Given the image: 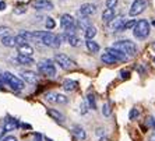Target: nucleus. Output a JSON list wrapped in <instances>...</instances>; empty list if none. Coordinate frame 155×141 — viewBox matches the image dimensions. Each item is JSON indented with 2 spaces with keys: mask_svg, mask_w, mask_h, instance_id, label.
<instances>
[{
  "mask_svg": "<svg viewBox=\"0 0 155 141\" xmlns=\"http://www.w3.org/2000/svg\"><path fill=\"white\" fill-rule=\"evenodd\" d=\"M27 13V6H18V7L14 8V14L15 15H21Z\"/></svg>",
  "mask_w": 155,
  "mask_h": 141,
  "instance_id": "35",
  "label": "nucleus"
},
{
  "mask_svg": "<svg viewBox=\"0 0 155 141\" xmlns=\"http://www.w3.org/2000/svg\"><path fill=\"white\" fill-rule=\"evenodd\" d=\"M115 18V10H112V8H106V10H104V13H102V22H110Z\"/></svg>",
  "mask_w": 155,
  "mask_h": 141,
  "instance_id": "20",
  "label": "nucleus"
},
{
  "mask_svg": "<svg viewBox=\"0 0 155 141\" xmlns=\"http://www.w3.org/2000/svg\"><path fill=\"white\" fill-rule=\"evenodd\" d=\"M85 45H87V49L91 52V53H98L99 52V45L95 42V41H87L85 42Z\"/></svg>",
  "mask_w": 155,
  "mask_h": 141,
  "instance_id": "24",
  "label": "nucleus"
},
{
  "mask_svg": "<svg viewBox=\"0 0 155 141\" xmlns=\"http://www.w3.org/2000/svg\"><path fill=\"white\" fill-rule=\"evenodd\" d=\"M138 116H140V110H138L137 108L130 109V113H129V119L130 120H136Z\"/></svg>",
  "mask_w": 155,
  "mask_h": 141,
  "instance_id": "32",
  "label": "nucleus"
},
{
  "mask_svg": "<svg viewBox=\"0 0 155 141\" xmlns=\"http://www.w3.org/2000/svg\"><path fill=\"white\" fill-rule=\"evenodd\" d=\"M4 8H6V3H4L3 0H2V2H0V11H3Z\"/></svg>",
  "mask_w": 155,
  "mask_h": 141,
  "instance_id": "42",
  "label": "nucleus"
},
{
  "mask_svg": "<svg viewBox=\"0 0 155 141\" xmlns=\"http://www.w3.org/2000/svg\"><path fill=\"white\" fill-rule=\"evenodd\" d=\"M113 48L115 49H117V51H120L122 53L127 54V56H134V54L137 53V45L134 44V42H131V41L126 39V41H117V42H115V45H113Z\"/></svg>",
  "mask_w": 155,
  "mask_h": 141,
  "instance_id": "3",
  "label": "nucleus"
},
{
  "mask_svg": "<svg viewBox=\"0 0 155 141\" xmlns=\"http://www.w3.org/2000/svg\"><path fill=\"white\" fill-rule=\"evenodd\" d=\"M61 87H63L64 91H67V92H73V91H76L77 88H78V83H77L76 80L67 78L63 81V85H61Z\"/></svg>",
  "mask_w": 155,
  "mask_h": 141,
  "instance_id": "17",
  "label": "nucleus"
},
{
  "mask_svg": "<svg viewBox=\"0 0 155 141\" xmlns=\"http://www.w3.org/2000/svg\"><path fill=\"white\" fill-rule=\"evenodd\" d=\"M38 70L41 74H43L45 77H54L56 76V67L54 63L52 62L51 59H43L38 63Z\"/></svg>",
  "mask_w": 155,
  "mask_h": 141,
  "instance_id": "5",
  "label": "nucleus"
},
{
  "mask_svg": "<svg viewBox=\"0 0 155 141\" xmlns=\"http://www.w3.org/2000/svg\"><path fill=\"white\" fill-rule=\"evenodd\" d=\"M78 25L81 27V28H84V29H87L88 27L91 25L90 24V20H88V17H81L78 20Z\"/></svg>",
  "mask_w": 155,
  "mask_h": 141,
  "instance_id": "31",
  "label": "nucleus"
},
{
  "mask_svg": "<svg viewBox=\"0 0 155 141\" xmlns=\"http://www.w3.org/2000/svg\"><path fill=\"white\" fill-rule=\"evenodd\" d=\"M147 124L151 127L152 130H155V117H150V119H147Z\"/></svg>",
  "mask_w": 155,
  "mask_h": 141,
  "instance_id": "38",
  "label": "nucleus"
},
{
  "mask_svg": "<svg viewBox=\"0 0 155 141\" xmlns=\"http://www.w3.org/2000/svg\"><path fill=\"white\" fill-rule=\"evenodd\" d=\"M54 25H56V22H54V20L52 17H48L46 21H45V27H46L48 29H53Z\"/></svg>",
  "mask_w": 155,
  "mask_h": 141,
  "instance_id": "34",
  "label": "nucleus"
},
{
  "mask_svg": "<svg viewBox=\"0 0 155 141\" xmlns=\"http://www.w3.org/2000/svg\"><path fill=\"white\" fill-rule=\"evenodd\" d=\"M48 115L51 116L53 120H56V122H59V123H64V115L61 112H59L58 109H48Z\"/></svg>",
  "mask_w": 155,
  "mask_h": 141,
  "instance_id": "19",
  "label": "nucleus"
},
{
  "mask_svg": "<svg viewBox=\"0 0 155 141\" xmlns=\"http://www.w3.org/2000/svg\"><path fill=\"white\" fill-rule=\"evenodd\" d=\"M45 99L48 102L56 103V92H48V94H45Z\"/></svg>",
  "mask_w": 155,
  "mask_h": 141,
  "instance_id": "33",
  "label": "nucleus"
},
{
  "mask_svg": "<svg viewBox=\"0 0 155 141\" xmlns=\"http://www.w3.org/2000/svg\"><path fill=\"white\" fill-rule=\"evenodd\" d=\"M17 62L20 63V64L31 66V64H34V59L29 57V56H22V54H18V56H17Z\"/></svg>",
  "mask_w": 155,
  "mask_h": 141,
  "instance_id": "25",
  "label": "nucleus"
},
{
  "mask_svg": "<svg viewBox=\"0 0 155 141\" xmlns=\"http://www.w3.org/2000/svg\"><path fill=\"white\" fill-rule=\"evenodd\" d=\"M145 8H147V0H134L133 4H131V7H130V10H129V14L131 15V17H137Z\"/></svg>",
  "mask_w": 155,
  "mask_h": 141,
  "instance_id": "8",
  "label": "nucleus"
},
{
  "mask_svg": "<svg viewBox=\"0 0 155 141\" xmlns=\"http://www.w3.org/2000/svg\"><path fill=\"white\" fill-rule=\"evenodd\" d=\"M10 32H11V29L8 27H4V25L0 27V41L3 39V38H6V36H10Z\"/></svg>",
  "mask_w": 155,
  "mask_h": 141,
  "instance_id": "29",
  "label": "nucleus"
},
{
  "mask_svg": "<svg viewBox=\"0 0 155 141\" xmlns=\"http://www.w3.org/2000/svg\"><path fill=\"white\" fill-rule=\"evenodd\" d=\"M101 60L105 63V64H116V63H117V60H116L113 56H110L109 53L101 54Z\"/></svg>",
  "mask_w": 155,
  "mask_h": 141,
  "instance_id": "26",
  "label": "nucleus"
},
{
  "mask_svg": "<svg viewBox=\"0 0 155 141\" xmlns=\"http://www.w3.org/2000/svg\"><path fill=\"white\" fill-rule=\"evenodd\" d=\"M87 103H88V108L92 109V110H95L97 109V102H95V97L92 94H88V97H87Z\"/></svg>",
  "mask_w": 155,
  "mask_h": 141,
  "instance_id": "27",
  "label": "nucleus"
},
{
  "mask_svg": "<svg viewBox=\"0 0 155 141\" xmlns=\"http://www.w3.org/2000/svg\"><path fill=\"white\" fill-rule=\"evenodd\" d=\"M17 49H18V54H22V56H29V57H32L34 48L31 46L29 44L20 45V46H17Z\"/></svg>",
  "mask_w": 155,
  "mask_h": 141,
  "instance_id": "16",
  "label": "nucleus"
},
{
  "mask_svg": "<svg viewBox=\"0 0 155 141\" xmlns=\"http://www.w3.org/2000/svg\"><path fill=\"white\" fill-rule=\"evenodd\" d=\"M148 141H155V131L150 136V137H148Z\"/></svg>",
  "mask_w": 155,
  "mask_h": 141,
  "instance_id": "43",
  "label": "nucleus"
},
{
  "mask_svg": "<svg viewBox=\"0 0 155 141\" xmlns=\"http://www.w3.org/2000/svg\"><path fill=\"white\" fill-rule=\"evenodd\" d=\"M61 39H64L67 44L70 45V46H80L81 45V39H80L78 36H76L74 34H69V32H66L64 35H61Z\"/></svg>",
  "mask_w": 155,
  "mask_h": 141,
  "instance_id": "11",
  "label": "nucleus"
},
{
  "mask_svg": "<svg viewBox=\"0 0 155 141\" xmlns=\"http://www.w3.org/2000/svg\"><path fill=\"white\" fill-rule=\"evenodd\" d=\"M88 110H90V108H88V103H87V101L81 102V105H80V113H81V115H85Z\"/></svg>",
  "mask_w": 155,
  "mask_h": 141,
  "instance_id": "36",
  "label": "nucleus"
},
{
  "mask_svg": "<svg viewBox=\"0 0 155 141\" xmlns=\"http://www.w3.org/2000/svg\"><path fill=\"white\" fill-rule=\"evenodd\" d=\"M106 53H109L110 56H113V57L117 60V62H126V60H129V56L124 53H122L120 51H117V49H115V48H108L106 49Z\"/></svg>",
  "mask_w": 155,
  "mask_h": 141,
  "instance_id": "12",
  "label": "nucleus"
},
{
  "mask_svg": "<svg viewBox=\"0 0 155 141\" xmlns=\"http://www.w3.org/2000/svg\"><path fill=\"white\" fill-rule=\"evenodd\" d=\"M71 131H73V136L76 137L77 141H84L87 138V133L81 126H74Z\"/></svg>",
  "mask_w": 155,
  "mask_h": 141,
  "instance_id": "18",
  "label": "nucleus"
},
{
  "mask_svg": "<svg viewBox=\"0 0 155 141\" xmlns=\"http://www.w3.org/2000/svg\"><path fill=\"white\" fill-rule=\"evenodd\" d=\"M32 7L35 10H53V3L49 0H34Z\"/></svg>",
  "mask_w": 155,
  "mask_h": 141,
  "instance_id": "10",
  "label": "nucleus"
},
{
  "mask_svg": "<svg viewBox=\"0 0 155 141\" xmlns=\"http://www.w3.org/2000/svg\"><path fill=\"white\" fill-rule=\"evenodd\" d=\"M154 63H155V57H154Z\"/></svg>",
  "mask_w": 155,
  "mask_h": 141,
  "instance_id": "45",
  "label": "nucleus"
},
{
  "mask_svg": "<svg viewBox=\"0 0 155 141\" xmlns=\"http://www.w3.org/2000/svg\"><path fill=\"white\" fill-rule=\"evenodd\" d=\"M102 115L109 117V116L112 115V109H110V103L109 102H105L104 105H102Z\"/></svg>",
  "mask_w": 155,
  "mask_h": 141,
  "instance_id": "28",
  "label": "nucleus"
},
{
  "mask_svg": "<svg viewBox=\"0 0 155 141\" xmlns=\"http://www.w3.org/2000/svg\"><path fill=\"white\" fill-rule=\"evenodd\" d=\"M54 62L58 63L63 70H73V69H76L77 67V63L64 53H56L54 54Z\"/></svg>",
  "mask_w": 155,
  "mask_h": 141,
  "instance_id": "6",
  "label": "nucleus"
},
{
  "mask_svg": "<svg viewBox=\"0 0 155 141\" xmlns=\"http://www.w3.org/2000/svg\"><path fill=\"white\" fill-rule=\"evenodd\" d=\"M97 35V28L94 25H90L87 29H84V36L87 38V41L94 39V36Z\"/></svg>",
  "mask_w": 155,
  "mask_h": 141,
  "instance_id": "21",
  "label": "nucleus"
},
{
  "mask_svg": "<svg viewBox=\"0 0 155 141\" xmlns=\"http://www.w3.org/2000/svg\"><path fill=\"white\" fill-rule=\"evenodd\" d=\"M124 21H126V20H124L122 15H117V17H115L112 21L109 22V28L112 29V31H115V32H117V31L120 29V27L123 25V22Z\"/></svg>",
  "mask_w": 155,
  "mask_h": 141,
  "instance_id": "14",
  "label": "nucleus"
},
{
  "mask_svg": "<svg viewBox=\"0 0 155 141\" xmlns=\"http://www.w3.org/2000/svg\"><path fill=\"white\" fill-rule=\"evenodd\" d=\"M60 27L64 29L66 32L74 34V31H76V28H77V22H76V20H74L73 15L63 14L60 17Z\"/></svg>",
  "mask_w": 155,
  "mask_h": 141,
  "instance_id": "7",
  "label": "nucleus"
},
{
  "mask_svg": "<svg viewBox=\"0 0 155 141\" xmlns=\"http://www.w3.org/2000/svg\"><path fill=\"white\" fill-rule=\"evenodd\" d=\"M21 76H22V80H24L25 83H28V84H35L36 83V78H38L36 73L35 71H31V70H25V71H22Z\"/></svg>",
  "mask_w": 155,
  "mask_h": 141,
  "instance_id": "15",
  "label": "nucleus"
},
{
  "mask_svg": "<svg viewBox=\"0 0 155 141\" xmlns=\"http://www.w3.org/2000/svg\"><path fill=\"white\" fill-rule=\"evenodd\" d=\"M2 141H17V138H15L14 136H6Z\"/></svg>",
  "mask_w": 155,
  "mask_h": 141,
  "instance_id": "40",
  "label": "nucleus"
},
{
  "mask_svg": "<svg viewBox=\"0 0 155 141\" xmlns=\"http://www.w3.org/2000/svg\"><path fill=\"white\" fill-rule=\"evenodd\" d=\"M4 78H3V73H0V90L3 88V85H4Z\"/></svg>",
  "mask_w": 155,
  "mask_h": 141,
  "instance_id": "41",
  "label": "nucleus"
},
{
  "mask_svg": "<svg viewBox=\"0 0 155 141\" xmlns=\"http://www.w3.org/2000/svg\"><path fill=\"white\" fill-rule=\"evenodd\" d=\"M117 3H119V0H106V7L113 10V8L117 6Z\"/></svg>",
  "mask_w": 155,
  "mask_h": 141,
  "instance_id": "37",
  "label": "nucleus"
},
{
  "mask_svg": "<svg viewBox=\"0 0 155 141\" xmlns=\"http://www.w3.org/2000/svg\"><path fill=\"white\" fill-rule=\"evenodd\" d=\"M78 13H80L81 17H90V15H94L95 13H97V6L92 4V3H84V4H81Z\"/></svg>",
  "mask_w": 155,
  "mask_h": 141,
  "instance_id": "9",
  "label": "nucleus"
},
{
  "mask_svg": "<svg viewBox=\"0 0 155 141\" xmlns=\"http://www.w3.org/2000/svg\"><path fill=\"white\" fill-rule=\"evenodd\" d=\"M150 22L147 20H138L136 27L133 28V34L137 39H145L148 35H150Z\"/></svg>",
  "mask_w": 155,
  "mask_h": 141,
  "instance_id": "4",
  "label": "nucleus"
},
{
  "mask_svg": "<svg viewBox=\"0 0 155 141\" xmlns=\"http://www.w3.org/2000/svg\"><path fill=\"white\" fill-rule=\"evenodd\" d=\"M151 48H152V51L155 52V42H154V44H152V46H151Z\"/></svg>",
  "mask_w": 155,
  "mask_h": 141,
  "instance_id": "44",
  "label": "nucleus"
},
{
  "mask_svg": "<svg viewBox=\"0 0 155 141\" xmlns=\"http://www.w3.org/2000/svg\"><path fill=\"white\" fill-rule=\"evenodd\" d=\"M136 24H137V21L136 20H127V21L123 22V25L120 27V29L117 31V32H123V31H127V29H131L136 27Z\"/></svg>",
  "mask_w": 155,
  "mask_h": 141,
  "instance_id": "23",
  "label": "nucleus"
},
{
  "mask_svg": "<svg viewBox=\"0 0 155 141\" xmlns=\"http://www.w3.org/2000/svg\"><path fill=\"white\" fill-rule=\"evenodd\" d=\"M67 102H69V98L66 97V95L56 94V103H59V105H66Z\"/></svg>",
  "mask_w": 155,
  "mask_h": 141,
  "instance_id": "30",
  "label": "nucleus"
},
{
  "mask_svg": "<svg viewBox=\"0 0 155 141\" xmlns=\"http://www.w3.org/2000/svg\"><path fill=\"white\" fill-rule=\"evenodd\" d=\"M3 78H4V83L7 84L11 90L22 91L24 88H25L24 81H22L21 78H18L17 76H14V74H13V73H10V71H4L3 73Z\"/></svg>",
  "mask_w": 155,
  "mask_h": 141,
  "instance_id": "2",
  "label": "nucleus"
},
{
  "mask_svg": "<svg viewBox=\"0 0 155 141\" xmlns=\"http://www.w3.org/2000/svg\"><path fill=\"white\" fill-rule=\"evenodd\" d=\"M2 44H3V46H7V48H14L17 46V42H15V36H6V38H3L2 39Z\"/></svg>",
  "mask_w": 155,
  "mask_h": 141,
  "instance_id": "22",
  "label": "nucleus"
},
{
  "mask_svg": "<svg viewBox=\"0 0 155 141\" xmlns=\"http://www.w3.org/2000/svg\"><path fill=\"white\" fill-rule=\"evenodd\" d=\"M154 25H155V21H154Z\"/></svg>",
  "mask_w": 155,
  "mask_h": 141,
  "instance_id": "46",
  "label": "nucleus"
},
{
  "mask_svg": "<svg viewBox=\"0 0 155 141\" xmlns=\"http://www.w3.org/2000/svg\"><path fill=\"white\" fill-rule=\"evenodd\" d=\"M36 41L51 48H59L61 45V36L49 31H35Z\"/></svg>",
  "mask_w": 155,
  "mask_h": 141,
  "instance_id": "1",
  "label": "nucleus"
},
{
  "mask_svg": "<svg viewBox=\"0 0 155 141\" xmlns=\"http://www.w3.org/2000/svg\"><path fill=\"white\" fill-rule=\"evenodd\" d=\"M120 74H122V78L123 80H126V78H130V71L129 70H122V71H120Z\"/></svg>",
  "mask_w": 155,
  "mask_h": 141,
  "instance_id": "39",
  "label": "nucleus"
},
{
  "mask_svg": "<svg viewBox=\"0 0 155 141\" xmlns=\"http://www.w3.org/2000/svg\"><path fill=\"white\" fill-rule=\"evenodd\" d=\"M18 127V122L15 119H13V117H7V119L4 120L3 123V134L8 133V131H13L14 129H17Z\"/></svg>",
  "mask_w": 155,
  "mask_h": 141,
  "instance_id": "13",
  "label": "nucleus"
}]
</instances>
